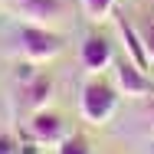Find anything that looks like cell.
Segmentation results:
<instances>
[{"mask_svg": "<svg viewBox=\"0 0 154 154\" xmlns=\"http://www.w3.org/2000/svg\"><path fill=\"white\" fill-rule=\"evenodd\" d=\"M118 89L112 85V82H105V79H89L85 85H82V95H79V115H82V122L89 125H105L112 115H115V108H118Z\"/></svg>", "mask_w": 154, "mask_h": 154, "instance_id": "6da1fadb", "label": "cell"}, {"mask_svg": "<svg viewBox=\"0 0 154 154\" xmlns=\"http://www.w3.org/2000/svg\"><path fill=\"white\" fill-rule=\"evenodd\" d=\"M17 43H20V56L26 62H49L56 59L62 53V36L59 33H53L49 26H33V23H23V30L17 36Z\"/></svg>", "mask_w": 154, "mask_h": 154, "instance_id": "7a4b0ae2", "label": "cell"}, {"mask_svg": "<svg viewBox=\"0 0 154 154\" xmlns=\"http://www.w3.org/2000/svg\"><path fill=\"white\" fill-rule=\"evenodd\" d=\"M7 7L13 17H20L23 23H33V26H53L56 20L69 13L66 0H7Z\"/></svg>", "mask_w": 154, "mask_h": 154, "instance_id": "3957f363", "label": "cell"}, {"mask_svg": "<svg viewBox=\"0 0 154 154\" xmlns=\"http://www.w3.org/2000/svg\"><path fill=\"white\" fill-rule=\"evenodd\" d=\"M115 89H118V95L151 98L154 95V79H148V72L138 69L131 59H125V62H115Z\"/></svg>", "mask_w": 154, "mask_h": 154, "instance_id": "277c9868", "label": "cell"}, {"mask_svg": "<svg viewBox=\"0 0 154 154\" xmlns=\"http://www.w3.org/2000/svg\"><path fill=\"white\" fill-rule=\"evenodd\" d=\"M26 131H30V141H36V144H59L62 138L69 134V125H66L62 115L43 108V112H33Z\"/></svg>", "mask_w": 154, "mask_h": 154, "instance_id": "5b68a950", "label": "cell"}, {"mask_svg": "<svg viewBox=\"0 0 154 154\" xmlns=\"http://www.w3.org/2000/svg\"><path fill=\"white\" fill-rule=\"evenodd\" d=\"M79 62L89 69V72H102L105 66L115 62V49H112V39L105 33H89L79 46Z\"/></svg>", "mask_w": 154, "mask_h": 154, "instance_id": "8992f818", "label": "cell"}, {"mask_svg": "<svg viewBox=\"0 0 154 154\" xmlns=\"http://www.w3.org/2000/svg\"><path fill=\"white\" fill-rule=\"evenodd\" d=\"M118 36H122L125 43V53H128V59L134 62L138 69H151V62H148V53H144V43H141V33L134 30L131 23H128V17H118Z\"/></svg>", "mask_w": 154, "mask_h": 154, "instance_id": "52a82bcc", "label": "cell"}, {"mask_svg": "<svg viewBox=\"0 0 154 154\" xmlns=\"http://www.w3.org/2000/svg\"><path fill=\"white\" fill-rule=\"evenodd\" d=\"M49 98H53V82L46 75H33L23 82V105L30 112H43L49 105Z\"/></svg>", "mask_w": 154, "mask_h": 154, "instance_id": "ba28073f", "label": "cell"}, {"mask_svg": "<svg viewBox=\"0 0 154 154\" xmlns=\"http://www.w3.org/2000/svg\"><path fill=\"white\" fill-rule=\"evenodd\" d=\"M82 13L92 23H105L115 13V0H82Z\"/></svg>", "mask_w": 154, "mask_h": 154, "instance_id": "9c48e42d", "label": "cell"}, {"mask_svg": "<svg viewBox=\"0 0 154 154\" xmlns=\"http://www.w3.org/2000/svg\"><path fill=\"white\" fill-rule=\"evenodd\" d=\"M56 154H92V144H89V138H85V134L69 131L59 144H56Z\"/></svg>", "mask_w": 154, "mask_h": 154, "instance_id": "30bf717a", "label": "cell"}, {"mask_svg": "<svg viewBox=\"0 0 154 154\" xmlns=\"http://www.w3.org/2000/svg\"><path fill=\"white\" fill-rule=\"evenodd\" d=\"M141 43H144V53H148V62L154 66V20H144V26H141Z\"/></svg>", "mask_w": 154, "mask_h": 154, "instance_id": "8fae6325", "label": "cell"}, {"mask_svg": "<svg viewBox=\"0 0 154 154\" xmlns=\"http://www.w3.org/2000/svg\"><path fill=\"white\" fill-rule=\"evenodd\" d=\"M0 154H20L17 141H13L10 134H0Z\"/></svg>", "mask_w": 154, "mask_h": 154, "instance_id": "7c38bea8", "label": "cell"}, {"mask_svg": "<svg viewBox=\"0 0 154 154\" xmlns=\"http://www.w3.org/2000/svg\"><path fill=\"white\" fill-rule=\"evenodd\" d=\"M144 122H148V128L154 131V95L144 98Z\"/></svg>", "mask_w": 154, "mask_h": 154, "instance_id": "4fadbf2b", "label": "cell"}, {"mask_svg": "<svg viewBox=\"0 0 154 154\" xmlns=\"http://www.w3.org/2000/svg\"><path fill=\"white\" fill-rule=\"evenodd\" d=\"M148 154H154V141H151V144H148Z\"/></svg>", "mask_w": 154, "mask_h": 154, "instance_id": "5bb4252c", "label": "cell"}]
</instances>
